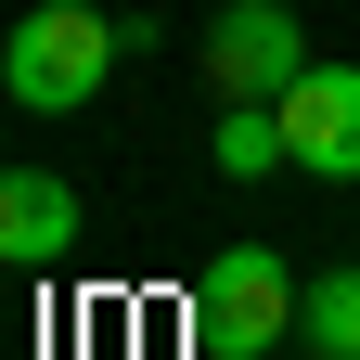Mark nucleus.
<instances>
[{
	"mask_svg": "<svg viewBox=\"0 0 360 360\" xmlns=\"http://www.w3.org/2000/svg\"><path fill=\"white\" fill-rule=\"evenodd\" d=\"M283 142L309 180H360V65H309L283 90Z\"/></svg>",
	"mask_w": 360,
	"mask_h": 360,
	"instance_id": "nucleus-4",
	"label": "nucleus"
},
{
	"mask_svg": "<svg viewBox=\"0 0 360 360\" xmlns=\"http://www.w3.org/2000/svg\"><path fill=\"white\" fill-rule=\"evenodd\" d=\"M296 270L270 257V245H219L193 270V347L206 360H270V347H296Z\"/></svg>",
	"mask_w": 360,
	"mask_h": 360,
	"instance_id": "nucleus-2",
	"label": "nucleus"
},
{
	"mask_svg": "<svg viewBox=\"0 0 360 360\" xmlns=\"http://www.w3.org/2000/svg\"><path fill=\"white\" fill-rule=\"evenodd\" d=\"M65 245H77V180L0 167V270H52Z\"/></svg>",
	"mask_w": 360,
	"mask_h": 360,
	"instance_id": "nucleus-5",
	"label": "nucleus"
},
{
	"mask_svg": "<svg viewBox=\"0 0 360 360\" xmlns=\"http://www.w3.org/2000/svg\"><path fill=\"white\" fill-rule=\"evenodd\" d=\"M296 347L309 360H360V270H322L296 296Z\"/></svg>",
	"mask_w": 360,
	"mask_h": 360,
	"instance_id": "nucleus-7",
	"label": "nucleus"
},
{
	"mask_svg": "<svg viewBox=\"0 0 360 360\" xmlns=\"http://www.w3.org/2000/svg\"><path fill=\"white\" fill-rule=\"evenodd\" d=\"M206 77H219V103H283L309 77V26L283 0H219L206 13Z\"/></svg>",
	"mask_w": 360,
	"mask_h": 360,
	"instance_id": "nucleus-3",
	"label": "nucleus"
},
{
	"mask_svg": "<svg viewBox=\"0 0 360 360\" xmlns=\"http://www.w3.org/2000/svg\"><path fill=\"white\" fill-rule=\"evenodd\" d=\"M206 155H219V180H270V167H296V142H283V103H232Z\"/></svg>",
	"mask_w": 360,
	"mask_h": 360,
	"instance_id": "nucleus-6",
	"label": "nucleus"
},
{
	"mask_svg": "<svg viewBox=\"0 0 360 360\" xmlns=\"http://www.w3.org/2000/svg\"><path fill=\"white\" fill-rule=\"evenodd\" d=\"M103 77H116V13H90V0H39V13L0 39V90H13L26 116H77Z\"/></svg>",
	"mask_w": 360,
	"mask_h": 360,
	"instance_id": "nucleus-1",
	"label": "nucleus"
}]
</instances>
